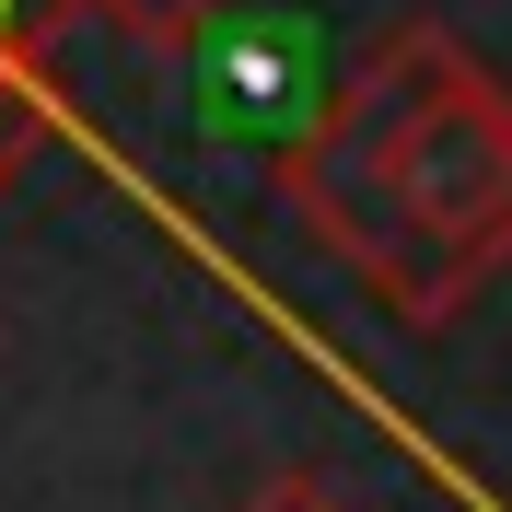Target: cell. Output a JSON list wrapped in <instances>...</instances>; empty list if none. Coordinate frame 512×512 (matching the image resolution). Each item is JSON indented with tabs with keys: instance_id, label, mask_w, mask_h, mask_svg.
Listing matches in <instances>:
<instances>
[{
	"instance_id": "obj_3",
	"label": "cell",
	"mask_w": 512,
	"mask_h": 512,
	"mask_svg": "<svg viewBox=\"0 0 512 512\" xmlns=\"http://www.w3.org/2000/svg\"><path fill=\"white\" fill-rule=\"evenodd\" d=\"M94 24V0H0V175H24L47 152V59H59V35Z\"/></svg>"
},
{
	"instance_id": "obj_4",
	"label": "cell",
	"mask_w": 512,
	"mask_h": 512,
	"mask_svg": "<svg viewBox=\"0 0 512 512\" xmlns=\"http://www.w3.org/2000/svg\"><path fill=\"white\" fill-rule=\"evenodd\" d=\"M222 12H233V0H94V24L140 35V47H163V59H175V47H198Z\"/></svg>"
},
{
	"instance_id": "obj_2",
	"label": "cell",
	"mask_w": 512,
	"mask_h": 512,
	"mask_svg": "<svg viewBox=\"0 0 512 512\" xmlns=\"http://www.w3.org/2000/svg\"><path fill=\"white\" fill-rule=\"evenodd\" d=\"M303 24H210L198 35V59L222 70V105H233V140H268V152H291L303 128H315L326 82H315V47H291Z\"/></svg>"
},
{
	"instance_id": "obj_5",
	"label": "cell",
	"mask_w": 512,
	"mask_h": 512,
	"mask_svg": "<svg viewBox=\"0 0 512 512\" xmlns=\"http://www.w3.org/2000/svg\"><path fill=\"white\" fill-rule=\"evenodd\" d=\"M245 512H350V501H338L326 478H280V489H256Z\"/></svg>"
},
{
	"instance_id": "obj_1",
	"label": "cell",
	"mask_w": 512,
	"mask_h": 512,
	"mask_svg": "<svg viewBox=\"0 0 512 512\" xmlns=\"http://www.w3.org/2000/svg\"><path fill=\"white\" fill-rule=\"evenodd\" d=\"M280 198L396 326H454L512 268V82L431 12L384 24L280 152Z\"/></svg>"
}]
</instances>
